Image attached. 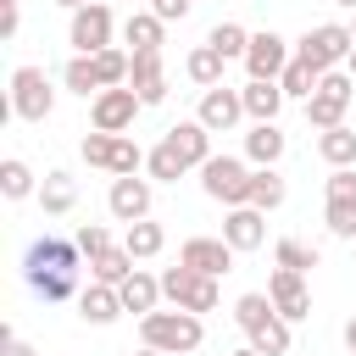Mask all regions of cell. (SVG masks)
<instances>
[{"mask_svg":"<svg viewBox=\"0 0 356 356\" xmlns=\"http://www.w3.org/2000/svg\"><path fill=\"white\" fill-rule=\"evenodd\" d=\"M78 261H83L78 239H56V234H44V239L28 245V256H22V278H28V289H33L39 300H72V295H78Z\"/></svg>","mask_w":356,"mask_h":356,"instance_id":"cell-1","label":"cell"},{"mask_svg":"<svg viewBox=\"0 0 356 356\" xmlns=\"http://www.w3.org/2000/svg\"><path fill=\"white\" fill-rule=\"evenodd\" d=\"M234 323L245 328V339H250L261 356H289V317H278L273 295H261V289L239 295V300H234Z\"/></svg>","mask_w":356,"mask_h":356,"instance_id":"cell-2","label":"cell"},{"mask_svg":"<svg viewBox=\"0 0 356 356\" xmlns=\"http://www.w3.org/2000/svg\"><path fill=\"white\" fill-rule=\"evenodd\" d=\"M139 334H145V345H156V350H167V356H189V350H200V339H206V328H200V312H145L139 317Z\"/></svg>","mask_w":356,"mask_h":356,"instance_id":"cell-3","label":"cell"},{"mask_svg":"<svg viewBox=\"0 0 356 356\" xmlns=\"http://www.w3.org/2000/svg\"><path fill=\"white\" fill-rule=\"evenodd\" d=\"M350 100H356V78L350 72H323V83L312 89V100H306V122L323 134V128H339L345 122V111H350Z\"/></svg>","mask_w":356,"mask_h":356,"instance_id":"cell-4","label":"cell"},{"mask_svg":"<svg viewBox=\"0 0 356 356\" xmlns=\"http://www.w3.org/2000/svg\"><path fill=\"white\" fill-rule=\"evenodd\" d=\"M350 50H356V39H350V28H345V22H317V28H306V39L295 44V56H306V61H312V67H323V72L345 67V61H350Z\"/></svg>","mask_w":356,"mask_h":356,"instance_id":"cell-5","label":"cell"},{"mask_svg":"<svg viewBox=\"0 0 356 356\" xmlns=\"http://www.w3.org/2000/svg\"><path fill=\"white\" fill-rule=\"evenodd\" d=\"M83 161H89V167H106L111 178H128V172L145 167V150H139L128 134H100V128H95V134L83 139Z\"/></svg>","mask_w":356,"mask_h":356,"instance_id":"cell-6","label":"cell"},{"mask_svg":"<svg viewBox=\"0 0 356 356\" xmlns=\"http://www.w3.org/2000/svg\"><path fill=\"white\" fill-rule=\"evenodd\" d=\"M161 295L184 312H217V278L211 273H195V267H167L161 273Z\"/></svg>","mask_w":356,"mask_h":356,"instance_id":"cell-7","label":"cell"},{"mask_svg":"<svg viewBox=\"0 0 356 356\" xmlns=\"http://www.w3.org/2000/svg\"><path fill=\"white\" fill-rule=\"evenodd\" d=\"M50 106H56V89H50L44 67H17V72H11V117H22V122H44Z\"/></svg>","mask_w":356,"mask_h":356,"instance_id":"cell-8","label":"cell"},{"mask_svg":"<svg viewBox=\"0 0 356 356\" xmlns=\"http://www.w3.org/2000/svg\"><path fill=\"white\" fill-rule=\"evenodd\" d=\"M200 189H206L211 200H222V206H245V200H250V167H245L239 156H211V161L200 167Z\"/></svg>","mask_w":356,"mask_h":356,"instance_id":"cell-9","label":"cell"},{"mask_svg":"<svg viewBox=\"0 0 356 356\" xmlns=\"http://www.w3.org/2000/svg\"><path fill=\"white\" fill-rule=\"evenodd\" d=\"M139 89L134 83H117V89H100L95 100H89V122L100 128V134H128L134 128V117H139Z\"/></svg>","mask_w":356,"mask_h":356,"instance_id":"cell-10","label":"cell"},{"mask_svg":"<svg viewBox=\"0 0 356 356\" xmlns=\"http://www.w3.org/2000/svg\"><path fill=\"white\" fill-rule=\"evenodd\" d=\"M67 44H72L78 56L106 50V44H111V6H106V0L78 6V11H72V28H67Z\"/></svg>","mask_w":356,"mask_h":356,"instance_id":"cell-11","label":"cell"},{"mask_svg":"<svg viewBox=\"0 0 356 356\" xmlns=\"http://www.w3.org/2000/svg\"><path fill=\"white\" fill-rule=\"evenodd\" d=\"M328 234L334 239H356V167H334L328 172Z\"/></svg>","mask_w":356,"mask_h":356,"instance_id":"cell-12","label":"cell"},{"mask_svg":"<svg viewBox=\"0 0 356 356\" xmlns=\"http://www.w3.org/2000/svg\"><path fill=\"white\" fill-rule=\"evenodd\" d=\"M289 56H295V50H289V39H284V33H273V28H267V33H250L245 72H250V78H278V72L289 67Z\"/></svg>","mask_w":356,"mask_h":356,"instance_id":"cell-13","label":"cell"},{"mask_svg":"<svg viewBox=\"0 0 356 356\" xmlns=\"http://www.w3.org/2000/svg\"><path fill=\"white\" fill-rule=\"evenodd\" d=\"M267 295H273L278 317H289V323L312 317V289H306V273H289V267H278V273L267 278Z\"/></svg>","mask_w":356,"mask_h":356,"instance_id":"cell-14","label":"cell"},{"mask_svg":"<svg viewBox=\"0 0 356 356\" xmlns=\"http://www.w3.org/2000/svg\"><path fill=\"white\" fill-rule=\"evenodd\" d=\"M195 117H200L211 134H228V128L245 117V95H239V89H228V83H211V89L200 95V111H195Z\"/></svg>","mask_w":356,"mask_h":356,"instance_id":"cell-15","label":"cell"},{"mask_svg":"<svg viewBox=\"0 0 356 356\" xmlns=\"http://www.w3.org/2000/svg\"><path fill=\"white\" fill-rule=\"evenodd\" d=\"M106 206H111V217H117V222H139V217H150V178H139V172L111 178Z\"/></svg>","mask_w":356,"mask_h":356,"instance_id":"cell-16","label":"cell"},{"mask_svg":"<svg viewBox=\"0 0 356 356\" xmlns=\"http://www.w3.org/2000/svg\"><path fill=\"white\" fill-rule=\"evenodd\" d=\"M234 256H239V250H234L228 239H206V234H195V239H184V245H178V261H184V267H195V273H211V278H217V273H228V267H234Z\"/></svg>","mask_w":356,"mask_h":356,"instance_id":"cell-17","label":"cell"},{"mask_svg":"<svg viewBox=\"0 0 356 356\" xmlns=\"http://www.w3.org/2000/svg\"><path fill=\"white\" fill-rule=\"evenodd\" d=\"M167 145L184 156V167H206V161H211V128H206L200 117L172 122V128H167Z\"/></svg>","mask_w":356,"mask_h":356,"instance_id":"cell-18","label":"cell"},{"mask_svg":"<svg viewBox=\"0 0 356 356\" xmlns=\"http://www.w3.org/2000/svg\"><path fill=\"white\" fill-rule=\"evenodd\" d=\"M222 239H228L234 250H256V245L267 239V211H256V206H228Z\"/></svg>","mask_w":356,"mask_h":356,"instance_id":"cell-19","label":"cell"},{"mask_svg":"<svg viewBox=\"0 0 356 356\" xmlns=\"http://www.w3.org/2000/svg\"><path fill=\"white\" fill-rule=\"evenodd\" d=\"M128 306H122V295H117V284H89V289H78V317L83 323H95V328H106V323H117Z\"/></svg>","mask_w":356,"mask_h":356,"instance_id":"cell-20","label":"cell"},{"mask_svg":"<svg viewBox=\"0 0 356 356\" xmlns=\"http://www.w3.org/2000/svg\"><path fill=\"white\" fill-rule=\"evenodd\" d=\"M128 83L139 89L145 106L167 100V72H161V50H134V67H128Z\"/></svg>","mask_w":356,"mask_h":356,"instance_id":"cell-21","label":"cell"},{"mask_svg":"<svg viewBox=\"0 0 356 356\" xmlns=\"http://www.w3.org/2000/svg\"><path fill=\"white\" fill-rule=\"evenodd\" d=\"M239 95H245V117H256V122H273L278 106H284V83L278 78H250Z\"/></svg>","mask_w":356,"mask_h":356,"instance_id":"cell-22","label":"cell"},{"mask_svg":"<svg viewBox=\"0 0 356 356\" xmlns=\"http://www.w3.org/2000/svg\"><path fill=\"white\" fill-rule=\"evenodd\" d=\"M117 295H122V306H128V312H139V317H145V312H156V300H161V278H150L145 267H134V273L117 284Z\"/></svg>","mask_w":356,"mask_h":356,"instance_id":"cell-23","label":"cell"},{"mask_svg":"<svg viewBox=\"0 0 356 356\" xmlns=\"http://www.w3.org/2000/svg\"><path fill=\"white\" fill-rule=\"evenodd\" d=\"M245 156H250L256 167H273V161L284 156V128H278V122H256V128L245 134Z\"/></svg>","mask_w":356,"mask_h":356,"instance_id":"cell-24","label":"cell"},{"mask_svg":"<svg viewBox=\"0 0 356 356\" xmlns=\"http://www.w3.org/2000/svg\"><path fill=\"white\" fill-rule=\"evenodd\" d=\"M39 206H44V217H67V211L78 206V184H72L67 172H44V184H39Z\"/></svg>","mask_w":356,"mask_h":356,"instance_id":"cell-25","label":"cell"},{"mask_svg":"<svg viewBox=\"0 0 356 356\" xmlns=\"http://www.w3.org/2000/svg\"><path fill=\"white\" fill-rule=\"evenodd\" d=\"M317 156L328 161V167H356V128H323L317 134Z\"/></svg>","mask_w":356,"mask_h":356,"instance_id":"cell-26","label":"cell"},{"mask_svg":"<svg viewBox=\"0 0 356 356\" xmlns=\"http://www.w3.org/2000/svg\"><path fill=\"white\" fill-rule=\"evenodd\" d=\"M122 245L134 250V261H150V256H161V245H167V228H161V222H150V217H139V222H128Z\"/></svg>","mask_w":356,"mask_h":356,"instance_id":"cell-27","label":"cell"},{"mask_svg":"<svg viewBox=\"0 0 356 356\" xmlns=\"http://www.w3.org/2000/svg\"><path fill=\"white\" fill-rule=\"evenodd\" d=\"M278 83H284V95H295V100H312V89L323 83V67H312L306 56H289V67L278 72Z\"/></svg>","mask_w":356,"mask_h":356,"instance_id":"cell-28","label":"cell"},{"mask_svg":"<svg viewBox=\"0 0 356 356\" xmlns=\"http://www.w3.org/2000/svg\"><path fill=\"white\" fill-rule=\"evenodd\" d=\"M161 28H167V22H161L156 11H134V17L122 22V39H128L134 50H161Z\"/></svg>","mask_w":356,"mask_h":356,"instance_id":"cell-29","label":"cell"},{"mask_svg":"<svg viewBox=\"0 0 356 356\" xmlns=\"http://www.w3.org/2000/svg\"><path fill=\"white\" fill-rule=\"evenodd\" d=\"M0 195H6V200H28V195H39V184H33V172H28L22 156H6V161H0Z\"/></svg>","mask_w":356,"mask_h":356,"instance_id":"cell-30","label":"cell"},{"mask_svg":"<svg viewBox=\"0 0 356 356\" xmlns=\"http://www.w3.org/2000/svg\"><path fill=\"white\" fill-rule=\"evenodd\" d=\"M245 206L278 211V206H284V178H278L273 167H256V172H250V200H245Z\"/></svg>","mask_w":356,"mask_h":356,"instance_id":"cell-31","label":"cell"},{"mask_svg":"<svg viewBox=\"0 0 356 356\" xmlns=\"http://www.w3.org/2000/svg\"><path fill=\"white\" fill-rule=\"evenodd\" d=\"M89 273H95L100 284H122V278L134 273V250H128V245H111V250H100V256L89 261Z\"/></svg>","mask_w":356,"mask_h":356,"instance_id":"cell-32","label":"cell"},{"mask_svg":"<svg viewBox=\"0 0 356 356\" xmlns=\"http://www.w3.org/2000/svg\"><path fill=\"white\" fill-rule=\"evenodd\" d=\"M222 50H211V44H195L189 50V78L200 83V89H211V83H222Z\"/></svg>","mask_w":356,"mask_h":356,"instance_id":"cell-33","label":"cell"},{"mask_svg":"<svg viewBox=\"0 0 356 356\" xmlns=\"http://www.w3.org/2000/svg\"><path fill=\"white\" fill-rule=\"evenodd\" d=\"M61 83H67L72 95H83V100H89V95H100V72H95V56H72V61H67V72H61Z\"/></svg>","mask_w":356,"mask_h":356,"instance_id":"cell-34","label":"cell"},{"mask_svg":"<svg viewBox=\"0 0 356 356\" xmlns=\"http://www.w3.org/2000/svg\"><path fill=\"white\" fill-rule=\"evenodd\" d=\"M206 44H211V50H222L228 61H234V56L245 61V50H250V33H245L239 22H217V28L206 33Z\"/></svg>","mask_w":356,"mask_h":356,"instance_id":"cell-35","label":"cell"},{"mask_svg":"<svg viewBox=\"0 0 356 356\" xmlns=\"http://www.w3.org/2000/svg\"><path fill=\"white\" fill-rule=\"evenodd\" d=\"M145 167H150V178H161V184H172V178H184V172H189V167H184V156H178L167 139H161V145L145 156Z\"/></svg>","mask_w":356,"mask_h":356,"instance_id":"cell-36","label":"cell"},{"mask_svg":"<svg viewBox=\"0 0 356 356\" xmlns=\"http://www.w3.org/2000/svg\"><path fill=\"white\" fill-rule=\"evenodd\" d=\"M278 267H289V273H306V267H317V250L312 245H300V239H278Z\"/></svg>","mask_w":356,"mask_h":356,"instance_id":"cell-37","label":"cell"},{"mask_svg":"<svg viewBox=\"0 0 356 356\" xmlns=\"http://www.w3.org/2000/svg\"><path fill=\"white\" fill-rule=\"evenodd\" d=\"M72 239H78V250H83V256H89V261H95V256H100V250H111V234H106V228H100V222H83V228H78V234H72Z\"/></svg>","mask_w":356,"mask_h":356,"instance_id":"cell-38","label":"cell"},{"mask_svg":"<svg viewBox=\"0 0 356 356\" xmlns=\"http://www.w3.org/2000/svg\"><path fill=\"white\" fill-rule=\"evenodd\" d=\"M189 6H195V0H150V11H156L161 22H184V17H189Z\"/></svg>","mask_w":356,"mask_h":356,"instance_id":"cell-39","label":"cell"},{"mask_svg":"<svg viewBox=\"0 0 356 356\" xmlns=\"http://www.w3.org/2000/svg\"><path fill=\"white\" fill-rule=\"evenodd\" d=\"M17 22H22V6H6L0 11V39H17Z\"/></svg>","mask_w":356,"mask_h":356,"instance_id":"cell-40","label":"cell"},{"mask_svg":"<svg viewBox=\"0 0 356 356\" xmlns=\"http://www.w3.org/2000/svg\"><path fill=\"white\" fill-rule=\"evenodd\" d=\"M0 339H6V356H39V350H33V345H28V339H17V334H11V328H6V334H0Z\"/></svg>","mask_w":356,"mask_h":356,"instance_id":"cell-41","label":"cell"},{"mask_svg":"<svg viewBox=\"0 0 356 356\" xmlns=\"http://www.w3.org/2000/svg\"><path fill=\"white\" fill-rule=\"evenodd\" d=\"M345 350H350V356H356V317H350V323H345Z\"/></svg>","mask_w":356,"mask_h":356,"instance_id":"cell-42","label":"cell"},{"mask_svg":"<svg viewBox=\"0 0 356 356\" xmlns=\"http://www.w3.org/2000/svg\"><path fill=\"white\" fill-rule=\"evenodd\" d=\"M56 6H67V11H78V6H89V0H56Z\"/></svg>","mask_w":356,"mask_h":356,"instance_id":"cell-43","label":"cell"},{"mask_svg":"<svg viewBox=\"0 0 356 356\" xmlns=\"http://www.w3.org/2000/svg\"><path fill=\"white\" fill-rule=\"evenodd\" d=\"M139 356H167V350H156V345H145V350H139Z\"/></svg>","mask_w":356,"mask_h":356,"instance_id":"cell-44","label":"cell"},{"mask_svg":"<svg viewBox=\"0 0 356 356\" xmlns=\"http://www.w3.org/2000/svg\"><path fill=\"white\" fill-rule=\"evenodd\" d=\"M345 72H350V78H356V50H350V61H345Z\"/></svg>","mask_w":356,"mask_h":356,"instance_id":"cell-45","label":"cell"},{"mask_svg":"<svg viewBox=\"0 0 356 356\" xmlns=\"http://www.w3.org/2000/svg\"><path fill=\"white\" fill-rule=\"evenodd\" d=\"M234 356H261V350H256V345H245V350H234Z\"/></svg>","mask_w":356,"mask_h":356,"instance_id":"cell-46","label":"cell"},{"mask_svg":"<svg viewBox=\"0 0 356 356\" xmlns=\"http://www.w3.org/2000/svg\"><path fill=\"white\" fill-rule=\"evenodd\" d=\"M6 6H22V0H0V11H6Z\"/></svg>","mask_w":356,"mask_h":356,"instance_id":"cell-47","label":"cell"},{"mask_svg":"<svg viewBox=\"0 0 356 356\" xmlns=\"http://www.w3.org/2000/svg\"><path fill=\"white\" fill-rule=\"evenodd\" d=\"M339 6H350V11H356V0H339Z\"/></svg>","mask_w":356,"mask_h":356,"instance_id":"cell-48","label":"cell"},{"mask_svg":"<svg viewBox=\"0 0 356 356\" xmlns=\"http://www.w3.org/2000/svg\"><path fill=\"white\" fill-rule=\"evenodd\" d=\"M350 39H356V22H350Z\"/></svg>","mask_w":356,"mask_h":356,"instance_id":"cell-49","label":"cell"}]
</instances>
